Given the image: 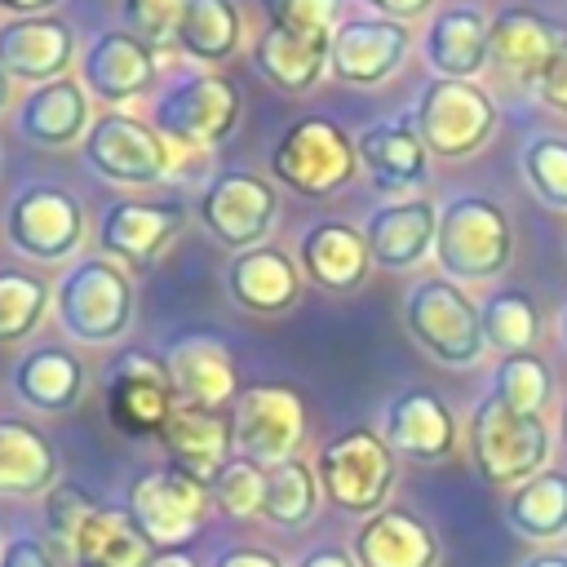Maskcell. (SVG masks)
Segmentation results:
<instances>
[{"instance_id": "cell-21", "label": "cell", "mask_w": 567, "mask_h": 567, "mask_svg": "<svg viewBox=\"0 0 567 567\" xmlns=\"http://www.w3.org/2000/svg\"><path fill=\"white\" fill-rule=\"evenodd\" d=\"M177 204H146V199H111L97 221V248L102 257H120L128 266H151L164 244L182 230Z\"/></svg>"}, {"instance_id": "cell-3", "label": "cell", "mask_w": 567, "mask_h": 567, "mask_svg": "<svg viewBox=\"0 0 567 567\" xmlns=\"http://www.w3.org/2000/svg\"><path fill=\"white\" fill-rule=\"evenodd\" d=\"M315 474H319V492L332 509L368 518V514L385 509L399 465H394V452L381 439V430L350 425L319 447Z\"/></svg>"}, {"instance_id": "cell-32", "label": "cell", "mask_w": 567, "mask_h": 567, "mask_svg": "<svg viewBox=\"0 0 567 567\" xmlns=\"http://www.w3.org/2000/svg\"><path fill=\"white\" fill-rule=\"evenodd\" d=\"M58 487L49 434L22 416H0V496H40Z\"/></svg>"}, {"instance_id": "cell-34", "label": "cell", "mask_w": 567, "mask_h": 567, "mask_svg": "<svg viewBox=\"0 0 567 567\" xmlns=\"http://www.w3.org/2000/svg\"><path fill=\"white\" fill-rule=\"evenodd\" d=\"M71 558H75V567H142L151 558V545L133 527L128 509L97 505L84 518V527L75 532Z\"/></svg>"}, {"instance_id": "cell-47", "label": "cell", "mask_w": 567, "mask_h": 567, "mask_svg": "<svg viewBox=\"0 0 567 567\" xmlns=\"http://www.w3.org/2000/svg\"><path fill=\"white\" fill-rule=\"evenodd\" d=\"M213 567H284V558L270 549H257V545H226V549H217Z\"/></svg>"}, {"instance_id": "cell-42", "label": "cell", "mask_w": 567, "mask_h": 567, "mask_svg": "<svg viewBox=\"0 0 567 567\" xmlns=\"http://www.w3.org/2000/svg\"><path fill=\"white\" fill-rule=\"evenodd\" d=\"M182 13H186V0H120L124 31L137 35L151 53H168V49H177Z\"/></svg>"}, {"instance_id": "cell-15", "label": "cell", "mask_w": 567, "mask_h": 567, "mask_svg": "<svg viewBox=\"0 0 567 567\" xmlns=\"http://www.w3.org/2000/svg\"><path fill=\"white\" fill-rule=\"evenodd\" d=\"M381 439L390 443L394 456H408L416 465H439L456 452L461 443V430H456V416L452 408L425 390V385H408L399 390L385 412H381Z\"/></svg>"}, {"instance_id": "cell-19", "label": "cell", "mask_w": 567, "mask_h": 567, "mask_svg": "<svg viewBox=\"0 0 567 567\" xmlns=\"http://www.w3.org/2000/svg\"><path fill=\"white\" fill-rule=\"evenodd\" d=\"M151 80H155V53L128 31H102L80 53V84L106 106L142 97Z\"/></svg>"}, {"instance_id": "cell-28", "label": "cell", "mask_w": 567, "mask_h": 567, "mask_svg": "<svg viewBox=\"0 0 567 567\" xmlns=\"http://www.w3.org/2000/svg\"><path fill=\"white\" fill-rule=\"evenodd\" d=\"M297 257H301L306 279L328 288V292H354L368 279V266H372L363 230H354L346 221H315V226H306V235L297 244Z\"/></svg>"}, {"instance_id": "cell-35", "label": "cell", "mask_w": 567, "mask_h": 567, "mask_svg": "<svg viewBox=\"0 0 567 567\" xmlns=\"http://www.w3.org/2000/svg\"><path fill=\"white\" fill-rule=\"evenodd\" d=\"M239 35H244V22H239L235 0H186L182 35H177V49L186 58L221 66L239 49Z\"/></svg>"}, {"instance_id": "cell-7", "label": "cell", "mask_w": 567, "mask_h": 567, "mask_svg": "<svg viewBox=\"0 0 567 567\" xmlns=\"http://www.w3.org/2000/svg\"><path fill=\"white\" fill-rule=\"evenodd\" d=\"M53 310L71 341L106 346L133 323V284L111 257H84L58 279Z\"/></svg>"}, {"instance_id": "cell-41", "label": "cell", "mask_w": 567, "mask_h": 567, "mask_svg": "<svg viewBox=\"0 0 567 567\" xmlns=\"http://www.w3.org/2000/svg\"><path fill=\"white\" fill-rule=\"evenodd\" d=\"M208 496L213 505L226 514V518H252L261 514V496H266V470L248 456H230L217 478L208 483Z\"/></svg>"}, {"instance_id": "cell-26", "label": "cell", "mask_w": 567, "mask_h": 567, "mask_svg": "<svg viewBox=\"0 0 567 567\" xmlns=\"http://www.w3.org/2000/svg\"><path fill=\"white\" fill-rule=\"evenodd\" d=\"M558 44H563V31L536 9L518 4V9H501L492 18V35H487L492 62L518 84H540V75L554 62Z\"/></svg>"}, {"instance_id": "cell-40", "label": "cell", "mask_w": 567, "mask_h": 567, "mask_svg": "<svg viewBox=\"0 0 567 567\" xmlns=\"http://www.w3.org/2000/svg\"><path fill=\"white\" fill-rule=\"evenodd\" d=\"M44 306H49L44 279L27 270H0V346L22 341L40 323Z\"/></svg>"}, {"instance_id": "cell-11", "label": "cell", "mask_w": 567, "mask_h": 567, "mask_svg": "<svg viewBox=\"0 0 567 567\" xmlns=\"http://www.w3.org/2000/svg\"><path fill=\"white\" fill-rule=\"evenodd\" d=\"M275 208H279L275 186L266 177L248 173V168L217 173L204 186V195H199V221H204V230L217 244L235 248V252L261 248V239L275 226Z\"/></svg>"}, {"instance_id": "cell-53", "label": "cell", "mask_w": 567, "mask_h": 567, "mask_svg": "<svg viewBox=\"0 0 567 567\" xmlns=\"http://www.w3.org/2000/svg\"><path fill=\"white\" fill-rule=\"evenodd\" d=\"M9 106V75H4V66H0V111Z\"/></svg>"}, {"instance_id": "cell-52", "label": "cell", "mask_w": 567, "mask_h": 567, "mask_svg": "<svg viewBox=\"0 0 567 567\" xmlns=\"http://www.w3.org/2000/svg\"><path fill=\"white\" fill-rule=\"evenodd\" d=\"M518 567H567V549H558V545L554 549H532Z\"/></svg>"}, {"instance_id": "cell-8", "label": "cell", "mask_w": 567, "mask_h": 567, "mask_svg": "<svg viewBox=\"0 0 567 567\" xmlns=\"http://www.w3.org/2000/svg\"><path fill=\"white\" fill-rule=\"evenodd\" d=\"M412 128L421 133L425 151L439 159H465L474 155L492 128H496V102L474 80H425L412 106Z\"/></svg>"}, {"instance_id": "cell-2", "label": "cell", "mask_w": 567, "mask_h": 567, "mask_svg": "<svg viewBox=\"0 0 567 567\" xmlns=\"http://www.w3.org/2000/svg\"><path fill=\"white\" fill-rule=\"evenodd\" d=\"M554 434L545 416L514 412L496 394H483L470 412V461L483 483L492 487H518L549 470Z\"/></svg>"}, {"instance_id": "cell-20", "label": "cell", "mask_w": 567, "mask_h": 567, "mask_svg": "<svg viewBox=\"0 0 567 567\" xmlns=\"http://www.w3.org/2000/svg\"><path fill=\"white\" fill-rule=\"evenodd\" d=\"M159 443L173 461V470L199 478L204 487L217 478V470L230 461L235 447V416H221L217 408L177 403L159 430Z\"/></svg>"}, {"instance_id": "cell-27", "label": "cell", "mask_w": 567, "mask_h": 567, "mask_svg": "<svg viewBox=\"0 0 567 567\" xmlns=\"http://www.w3.org/2000/svg\"><path fill=\"white\" fill-rule=\"evenodd\" d=\"M226 292L239 310L275 319L284 315L297 292H301V270L292 266V257H284L279 248H248L235 252L226 266Z\"/></svg>"}, {"instance_id": "cell-25", "label": "cell", "mask_w": 567, "mask_h": 567, "mask_svg": "<svg viewBox=\"0 0 567 567\" xmlns=\"http://www.w3.org/2000/svg\"><path fill=\"white\" fill-rule=\"evenodd\" d=\"M487 35H492V18H483V9L447 4V9H439L430 18V27L421 35V53H425L434 75H443V80H474L492 62Z\"/></svg>"}, {"instance_id": "cell-30", "label": "cell", "mask_w": 567, "mask_h": 567, "mask_svg": "<svg viewBox=\"0 0 567 567\" xmlns=\"http://www.w3.org/2000/svg\"><path fill=\"white\" fill-rule=\"evenodd\" d=\"M501 514H505V527L527 545H540V549L563 545L567 540V470L549 465L536 478L509 487Z\"/></svg>"}, {"instance_id": "cell-36", "label": "cell", "mask_w": 567, "mask_h": 567, "mask_svg": "<svg viewBox=\"0 0 567 567\" xmlns=\"http://www.w3.org/2000/svg\"><path fill=\"white\" fill-rule=\"evenodd\" d=\"M483 319V337L492 350L505 354H532V346L540 341V310L532 301V292L523 288H492L478 306Z\"/></svg>"}, {"instance_id": "cell-45", "label": "cell", "mask_w": 567, "mask_h": 567, "mask_svg": "<svg viewBox=\"0 0 567 567\" xmlns=\"http://www.w3.org/2000/svg\"><path fill=\"white\" fill-rule=\"evenodd\" d=\"M0 567H58V558L49 554V545H44V540H35V536L18 532V536L0 549Z\"/></svg>"}, {"instance_id": "cell-18", "label": "cell", "mask_w": 567, "mask_h": 567, "mask_svg": "<svg viewBox=\"0 0 567 567\" xmlns=\"http://www.w3.org/2000/svg\"><path fill=\"white\" fill-rule=\"evenodd\" d=\"M350 554L359 567H439L443 563V545L434 527L421 514L399 509V505L368 514L354 527Z\"/></svg>"}, {"instance_id": "cell-12", "label": "cell", "mask_w": 567, "mask_h": 567, "mask_svg": "<svg viewBox=\"0 0 567 567\" xmlns=\"http://www.w3.org/2000/svg\"><path fill=\"white\" fill-rule=\"evenodd\" d=\"M4 235L22 257L62 261L84 239V208L62 186H22L4 208Z\"/></svg>"}, {"instance_id": "cell-55", "label": "cell", "mask_w": 567, "mask_h": 567, "mask_svg": "<svg viewBox=\"0 0 567 567\" xmlns=\"http://www.w3.org/2000/svg\"><path fill=\"white\" fill-rule=\"evenodd\" d=\"M558 341H563V350H567V306H563V315H558Z\"/></svg>"}, {"instance_id": "cell-10", "label": "cell", "mask_w": 567, "mask_h": 567, "mask_svg": "<svg viewBox=\"0 0 567 567\" xmlns=\"http://www.w3.org/2000/svg\"><path fill=\"white\" fill-rule=\"evenodd\" d=\"M80 151L97 177L120 182V186H155L173 168V146L146 120L124 115V111L97 115L89 124Z\"/></svg>"}, {"instance_id": "cell-39", "label": "cell", "mask_w": 567, "mask_h": 567, "mask_svg": "<svg viewBox=\"0 0 567 567\" xmlns=\"http://www.w3.org/2000/svg\"><path fill=\"white\" fill-rule=\"evenodd\" d=\"M518 168H523V182L532 186V195L545 208L567 213V137H558V133L532 137L518 155Z\"/></svg>"}, {"instance_id": "cell-22", "label": "cell", "mask_w": 567, "mask_h": 567, "mask_svg": "<svg viewBox=\"0 0 567 567\" xmlns=\"http://www.w3.org/2000/svg\"><path fill=\"white\" fill-rule=\"evenodd\" d=\"M71 58H75L71 22H62L53 13L0 22V66L9 80H31V84L62 80Z\"/></svg>"}, {"instance_id": "cell-29", "label": "cell", "mask_w": 567, "mask_h": 567, "mask_svg": "<svg viewBox=\"0 0 567 567\" xmlns=\"http://www.w3.org/2000/svg\"><path fill=\"white\" fill-rule=\"evenodd\" d=\"M18 133L31 146H71L89 133V89L71 75L35 84L18 106Z\"/></svg>"}, {"instance_id": "cell-37", "label": "cell", "mask_w": 567, "mask_h": 567, "mask_svg": "<svg viewBox=\"0 0 567 567\" xmlns=\"http://www.w3.org/2000/svg\"><path fill=\"white\" fill-rule=\"evenodd\" d=\"M315 509H319V474H315V465H306L301 456H292V461L266 470L261 518L270 527L297 532V527H306L315 518Z\"/></svg>"}, {"instance_id": "cell-44", "label": "cell", "mask_w": 567, "mask_h": 567, "mask_svg": "<svg viewBox=\"0 0 567 567\" xmlns=\"http://www.w3.org/2000/svg\"><path fill=\"white\" fill-rule=\"evenodd\" d=\"M266 27L297 31V35H332L337 31V9L341 0H261Z\"/></svg>"}, {"instance_id": "cell-23", "label": "cell", "mask_w": 567, "mask_h": 567, "mask_svg": "<svg viewBox=\"0 0 567 567\" xmlns=\"http://www.w3.org/2000/svg\"><path fill=\"white\" fill-rule=\"evenodd\" d=\"M434 235H439V208L430 199H390L372 208L363 239L377 266L385 270H412L425 257H434Z\"/></svg>"}, {"instance_id": "cell-6", "label": "cell", "mask_w": 567, "mask_h": 567, "mask_svg": "<svg viewBox=\"0 0 567 567\" xmlns=\"http://www.w3.org/2000/svg\"><path fill=\"white\" fill-rule=\"evenodd\" d=\"M359 168L354 137L328 115H301L270 146V177H279L301 199L337 195Z\"/></svg>"}, {"instance_id": "cell-49", "label": "cell", "mask_w": 567, "mask_h": 567, "mask_svg": "<svg viewBox=\"0 0 567 567\" xmlns=\"http://www.w3.org/2000/svg\"><path fill=\"white\" fill-rule=\"evenodd\" d=\"M292 567H359V563H354V554L341 549V545H315V549H306Z\"/></svg>"}, {"instance_id": "cell-54", "label": "cell", "mask_w": 567, "mask_h": 567, "mask_svg": "<svg viewBox=\"0 0 567 567\" xmlns=\"http://www.w3.org/2000/svg\"><path fill=\"white\" fill-rule=\"evenodd\" d=\"M558 439L567 443V399H563V408H558Z\"/></svg>"}, {"instance_id": "cell-17", "label": "cell", "mask_w": 567, "mask_h": 567, "mask_svg": "<svg viewBox=\"0 0 567 567\" xmlns=\"http://www.w3.org/2000/svg\"><path fill=\"white\" fill-rule=\"evenodd\" d=\"M164 368H168L177 403L221 408L239 390L235 359H230L226 341L213 332H173L164 346Z\"/></svg>"}, {"instance_id": "cell-50", "label": "cell", "mask_w": 567, "mask_h": 567, "mask_svg": "<svg viewBox=\"0 0 567 567\" xmlns=\"http://www.w3.org/2000/svg\"><path fill=\"white\" fill-rule=\"evenodd\" d=\"M142 567H199V558L186 554V549H159V554H151Z\"/></svg>"}, {"instance_id": "cell-51", "label": "cell", "mask_w": 567, "mask_h": 567, "mask_svg": "<svg viewBox=\"0 0 567 567\" xmlns=\"http://www.w3.org/2000/svg\"><path fill=\"white\" fill-rule=\"evenodd\" d=\"M58 0H0V9H9L13 18H40V13H49Z\"/></svg>"}, {"instance_id": "cell-4", "label": "cell", "mask_w": 567, "mask_h": 567, "mask_svg": "<svg viewBox=\"0 0 567 567\" xmlns=\"http://www.w3.org/2000/svg\"><path fill=\"white\" fill-rule=\"evenodd\" d=\"M403 323H408V337L443 368H474L487 350L478 306L447 275H434L408 288Z\"/></svg>"}, {"instance_id": "cell-33", "label": "cell", "mask_w": 567, "mask_h": 567, "mask_svg": "<svg viewBox=\"0 0 567 567\" xmlns=\"http://www.w3.org/2000/svg\"><path fill=\"white\" fill-rule=\"evenodd\" d=\"M13 394L35 412H66L84 394V363L62 346L27 350L13 363Z\"/></svg>"}, {"instance_id": "cell-5", "label": "cell", "mask_w": 567, "mask_h": 567, "mask_svg": "<svg viewBox=\"0 0 567 567\" xmlns=\"http://www.w3.org/2000/svg\"><path fill=\"white\" fill-rule=\"evenodd\" d=\"M239 124V89L221 71H182L151 106V128L177 151L221 146Z\"/></svg>"}, {"instance_id": "cell-24", "label": "cell", "mask_w": 567, "mask_h": 567, "mask_svg": "<svg viewBox=\"0 0 567 567\" xmlns=\"http://www.w3.org/2000/svg\"><path fill=\"white\" fill-rule=\"evenodd\" d=\"M359 168L381 195H408L425 182V142L408 120H377L354 137Z\"/></svg>"}, {"instance_id": "cell-43", "label": "cell", "mask_w": 567, "mask_h": 567, "mask_svg": "<svg viewBox=\"0 0 567 567\" xmlns=\"http://www.w3.org/2000/svg\"><path fill=\"white\" fill-rule=\"evenodd\" d=\"M97 509V501L80 487V483H58L53 492H44V527L53 536V545L71 549L75 532L84 527V518Z\"/></svg>"}, {"instance_id": "cell-13", "label": "cell", "mask_w": 567, "mask_h": 567, "mask_svg": "<svg viewBox=\"0 0 567 567\" xmlns=\"http://www.w3.org/2000/svg\"><path fill=\"white\" fill-rule=\"evenodd\" d=\"M106 416L120 434H155L164 430L168 412L177 408V394H173V381H168V368L164 359L155 354H142V350H124L111 359L106 377Z\"/></svg>"}, {"instance_id": "cell-1", "label": "cell", "mask_w": 567, "mask_h": 567, "mask_svg": "<svg viewBox=\"0 0 567 567\" xmlns=\"http://www.w3.org/2000/svg\"><path fill=\"white\" fill-rule=\"evenodd\" d=\"M509 257H514V226L496 199L465 190L439 208L434 261L452 284H487L505 275Z\"/></svg>"}, {"instance_id": "cell-38", "label": "cell", "mask_w": 567, "mask_h": 567, "mask_svg": "<svg viewBox=\"0 0 567 567\" xmlns=\"http://www.w3.org/2000/svg\"><path fill=\"white\" fill-rule=\"evenodd\" d=\"M549 390H554V381H549V368H545L540 354H505L496 363V372H492V390L487 394H496L514 412L545 416Z\"/></svg>"}, {"instance_id": "cell-16", "label": "cell", "mask_w": 567, "mask_h": 567, "mask_svg": "<svg viewBox=\"0 0 567 567\" xmlns=\"http://www.w3.org/2000/svg\"><path fill=\"white\" fill-rule=\"evenodd\" d=\"M408 49H412L408 22H390V18H377V13L346 18L332 31L328 71L346 84H381L403 66Z\"/></svg>"}, {"instance_id": "cell-31", "label": "cell", "mask_w": 567, "mask_h": 567, "mask_svg": "<svg viewBox=\"0 0 567 567\" xmlns=\"http://www.w3.org/2000/svg\"><path fill=\"white\" fill-rule=\"evenodd\" d=\"M328 49H332V35H297V31L266 27L252 40V71L279 93H306L328 71Z\"/></svg>"}, {"instance_id": "cell-9", "label": "cell", "mask_w": 567, "mask_h": 567, "mask_svg": "<svg viewBox=\"0 0 567 567\" xmlns=\"http://www.w3.org/2000/svg\"><path fill=\"white\" fill-rule=\"evenodd\" d=\"M208 487L182 470H151V474H137L128 483V496H124V509L133 518V527L142 532V540L151 545V554L159 549H186V540L204 527L208 518Z\"/></svg>"}, {"instance_id": "cell-48", "label": "cell", "mask_w": 567, "mask_h": 567, "mask_svg": "<svg viewBox=\"0 0 567 567\" xmlns=\"http://www.w3.org/2000/svg\"><path fill=\"white\" fill-rule=\"evenodd\" d=\"M359 4H368L377 18H390V22H412V18H421L434 0H359Z\"/></svg>"}, {"instance_id": "cell-14", "label": "cell", "mask_w": 567, "mask_h": 567, "mask_svg": "<svg viewBox=\"0 0 567 567\" xmlns=\"http://www.w3.org/2000/svg\"><path fill=\"white\" fill-rule=\"evenodd\" d=\"M306 439V408L288 385H248L235 399V447L261 470L297 456Z\"/></svg>"}, {"instance_id": "cell-46", "label": "cell", "mask_w": 567, "mask_h": 567, "mask_svg": "<svg viewBox=\"0 0 567 567\" xmlns=\"http://www.w3.org/2000/svg\"><path fill=\"white\" fill-rule=\"evenodd\" d=\"M536 93H540V102H545V106H554V111H563V115H567V35H563V44H558L554 62L545 66V75H540Z\"/></svg>"}]
</instances>
